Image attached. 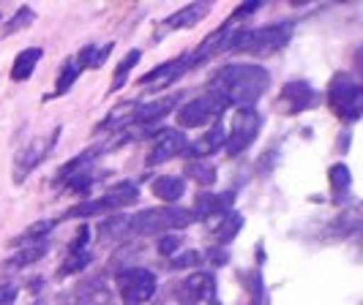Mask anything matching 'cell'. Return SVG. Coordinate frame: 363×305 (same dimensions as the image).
Wrapping results in <instances>:
<instances>
[{"label": "cell", "instance_id": "1", "mask_svg": "<svg viewBox=\"0 0 363 305\" xmlns=\"http://www.w3.org/2000/svg\"><path fill=\"white\" fill-rule=\"evenodd\" d=\"M271 85V74L259 66L249 63H233L224 66L208 85V98H213L218 107L255 109V104L265 96Z\"/></svg>", "mask_w": 363, "mask_h": 305}, {"label": "cell", "instance_id": "2", "mask_svg": "<svg viewBox=\"0 0 363 305\" xmlns=\"http://www.w3.org/2000/svg\"><path fill=\"white\" fill-rule=\"evenodd\" d=\"M292 38V22H279V25H265L255 30H233L227 52H243L255 57H268L284 50Z\"/></svg>", "mask_w": 363, "mask_h": 305}, {"label": "cell", "instance_id": "3", "mask_svg": "<svg viewBox=\"0 0 363 305\" xmlns=\"http://www.w3.org/2000/svg\"><path fill=\"white\" fill-rule=\"evenodd\" d=\"M189 224H194L191 210L178 207V205H164V207H147L134 218H128V229L131 234H143V237H153V234H169L172 229H186Z\"/></svg>", "mask_w": 363, "mask_h": 305}, {"label": "cell", "instance_id": "4", "mask_svg": "<svg viewBox=\"0 0 363 305\" xmlns=\"http://www.w3.org/2000/svg\"><path fill=\"white\" fill-rule=\"evenodd\" d=\"M140 199V188H137V183H118V185H112L109 191H104L99 199H88V202H79L77 207H72L66 218H91V216H99V213H109V210H121V207H128V205H134Z\"/></svg>", "mask_w": 363, "mask_h": 305}, {"label": "cell", "instance_id": "5", "mask_svg": "<svg viewBox=\"0 0 363 305\" xmlns=\"http://www.w3.org/2000/svg\"><path fill=\"white\" fill-rule=\"evenodd\" d=\"M328 104L330 109L342 117V120H358L363 112V90L361 85L347 76V74H339L333 76L330 88H328Z\"/></svg>", "mask_w": 363, "mask_h": 305}, {"label": "cell", "instance_id": "6", "mask_svg": "<svg viewBox=\"0 0 363 305\" xmlns=\"http://www.w3.org/2000/svg\"><path fill=\"white\" fill-rule=\"evenodd\" d=\"M115 284L128 305H143L156 294V275L145 267H123L115 275Z\"/></svg>", "mask_w": 363, "mask_h": 305}, {"label": "cell", "instance_id": "7", "mask_svg": "<svg viewBox=\"0 0 363 305\" xmlns=\"http://www.w3.org/2000/svg\"><path fill=\"white\" fill-rule=\"evenodd\" d=\"M57 137H60V128L50 131L47 137H36V139H30V142L19 150L17 156H14V180H17V183H22V180L36 169L38 163L50 156V150L55 147Z\"/></svg>", "mask_w": 363, "mask_h": 305}, {"label": "cell", "instance_id": "8", "mask_svg": "<svg viewBox=\"0 0 363 305\" xmlns=\"http://www.w3.org/2000/svg\"><path fill=\"white\" fill-rule=\"evenodd\" d=\"M257 131H259V115H257V109H238L235 115H233L230 134L224 139V150L230 156H240L257 139Z\"/></svg>", "mask_w": 363, "mask_h": 305}, {"label": "cell", "instance_id": "9", "mask_svg": "<svg viewBox=\"0 0 363 305\" xmlns=\"http://www.w3.org/2000/svg\"><path fill=\"white\" fill-rule=\"evenodd\" d=\"M221 112H224V109L218 107L213 98L202 96V98H194V101L183 104V107L175 112V117H178V126L181 128H202V126H208V123L221 120Z\"/></svg>", "mask_w": 363, "mask_h": 305}, {"label": "cell", "instance_id": "10", "mask_svg": "<svg viewBox=\"0 0 363 305\" xmlns=\"http://www.w3.org/2000/svg\"><path fill=\"white\" fill-rule=\"evenodd\" d=\"M216 294V281L211 272H194L175 284V300L181 305H200L208 303Z\"/></svg>", "mask_w": 363, "mask_h": 305}, {"label": "cell", "instance_id": "11", "mask_svg": "<svg viewBox=\"0 0 363 305\" xmlns=\"http://www.w3.org/2000/svg\"><path fill=\"white\" fill-rule=\"evenodd\" d=\"M186 147H189V139H186V134H181L178 128H159L153 134V147H150L147 163L156 166V163L169 161V159L186 153Z\"/></svg>", "mask_w": 363, "mask_h": 305}, {"label": "cell", "instance_id": "12", "mask_svg": "<svg viewBox=\"0 0 363 305\" xmlns=\"http://www.w3.org/2000/svg\"><path fill=\"white\" fill-rule=\"evenodd\" d=\"M211 14V3H205V0H200V3H189V6H183V8H178L172 17H167L159 25V30H156V41H162L167 33H175V30H183V28H194L200 19H205Z\"/></svg>", "mask_w": 363, "mask_h": 305}, {"label": "cell", "instance_id": "13", "mask_svg": "<svg viewBox=\"0 0 363 305\" xmlns=\"http://www.w3.org/2000/svg\"><path fill=\"white\" fill-rule=\"evenodd\" d=\"M186 71H191L189 60H186V57H178V60L162 63V66H156L153 71H147L145 76H140L137 85H140V88H150V90H164V88H169L175 79H181Z\"/></svg>", "mask_w": 363, "mask_h": 305}, {"label": "cell", "instance_id": "14", "mask_svg": "<svg viewBox=\"0 0 363 305\" xmlns=\"http://www.w3.org/2000/svg\"><path fill=\"white\" fill-rule=\"evenodd\" d=\"M317 98V93L311 90V85L306 82H287L281 88V96H279V104L284 109V115H295V112H303L309 109Z\"/></svg>", "mask_w": 363, "mask_h": 305}, {"label": "cell", "instance_id": "15", "mask_svg": "<svg viewBox=\"0 0 363 305\" xmlns=\"http://www.w3.org/2000/svg\"><path fill=\"white\" fill-rule=\"evenodd\" d=\"M235 205V194L227 191V194H200L197 202H194V210L191 216L202 218V221H211V218H218L224 213H230Z\"/></svg>", "mask_w": 363, "mask_h": 305}, {"label": "cell", "instance_id": "16", "mask_svg": "<svg viewBox=\"0 0 363 305\" xmlns=\"http://www.w3.org/2000/svg\"><path fill=\"white\" fill-rule=\"evenodd\" d=\"M224 139H227V131L221 126V120H216L205 137H200L197 142H191L186 147V153L191 156V161H202L205 156H213L218 147H224Z\"/></svg>", "mask_w": 363, "mask_h": 305}, {"label": "cell", "instance_id": "17", "mask_svg": "<svg viewBox=\"0 0 363 305\" xmlns=\"http://www.w3.org/2000/svg\"><path fill=\"white\" fill-rule=\"evenodd\" d=\"M208 224H211L213 240H216L218 246H227V243H233V237H238V232L243 229V216L235 213V210H230V213H224V216L211 218Z\"/></svg>", "mask_w": 363, "mask_h": 305}, {"label": "cell", "instance_id": "18", "mask_svg": "<svg viewBox=\"0 0 363 305\" xmlns=\"http://www.w3.org/2000/svg\"><path fill=\"white\" fill-rule=\"evenodd\" d=\"M175 107V98L172 96H167V98H156V101H147V104H137V112H134V117H131V123H137V126H153L156 120H162L167 117V112Z\"/></svg>", "mask_w": 363, "mask_h": 305}, {"label": "cell", "instance_id": "19", "mask_svg": "<svg viewBox=\"0 0 363 305\" xmlns=\"http://www.w3.org/2000/svg\"><path fill=\"white\" fill-rule=\"evenodd\" d=\"M150 191H153L156 199H162L167 205H175L183 197V191H186V183L181 178H172V175H162V178L153 180Z\"/></svg>", "mask_w": 363, "mask_h": 305}, {"label": "cell", "instance_id": "20", "mask_svg": "<svg viewBox=\"0 0 363 305\" xmlns=\"http://www.w3.org/2000/svg\"><path fill=\"white\" fill-rule=\"evenodd\" d=\"M96 153H101V147H91V150H85V153H79L77 159L72 161H66L60 169H57V175H55V185H66L72 178H77L79 172H85V166L96 159Z\"/></svg>", "mask_w": 363, "mask_h": 305}, {"label": "cell", "instance_id": "21", "mask_svg": "<svg viewBox=\"0 0 363 305\" xmlns=\"http://www.w3.org/2000/svg\"><path fill=\"white\" fill-rule=\"evenodd\" d=\"M328 180H330L333 202H347L350 188H352V178H350L347 163H333V166H330V172H328Z\"/></svg>", "mask_w": 363, "mask_h": 305}, {"label": "cell", "instance_id": "22", "mask_svg": "<svg viewBox=\"0 0 363 305\" xmlns=\"http://www.w3.org/2000/svg\"><path fill=\"white\" fill-rule=\"evenodd\" d=\"M41 50L38 47H30V50H25V52L17 54V60H14V66H11V79L14 82H25L30 74L36 71L38 60H41Z\"/></svg>", "mask_w": 363, "mask_h": 305}, {"label": "cell", "instance_id": "23", "mask_svg": "<svg viewBox=\"0 0 363 305\" xmlns=\"http://www.w3.org/2000/svg\"><path fill=\"white\" fill-rule=\"evenodd\" d=\"M50 251V246H47V240L44 243H33V246H22V251L14 253L11 259H6V267H28V265H36L41 262L44 256Z\"/></svg>", "mask_w": 363, "mask_h": 305}, {"label": "cell", "instance_id": "24", "mask_svg": "<svg viewBox=\"0 0 363 305\" xmlns=\"http://www.w3.org/2000/svg\"><path fill=\"white\" fill-rule=\"evenodd\" d=\"M55 229V221L52 218H44V221H36V224H30L25 232L19 234V237H14L11 240V246H17V248H22V246H33V243H44V237L52 232Z\"/></svg>", "mask_w": 363, "mask_h": 305}, {"label": "cell", "instance_id": "25", "mask_svg": "<svg viewBox=\"0 0 363 305\" xmlns=\"http://www.w3.org/2000/svg\"><path fill=\"white\" fill-rule=\"evenodd\" d=\"M112 47H115V44H104V47L91 44V47H85L82 52L77 54L74 60H77V66H79V69H101V66H104V60L109 57V52H112Z\"/></svg>", "mask_w": 363, "mask_h": 305}, {"label": "cell", "instance_id": "26", "mask_svg": "<svg viewBox=\"0 0 363 305\" xmlns=\"http://www.w3.org/2000/svg\"><path fill=\"white\" fill-rule=\"evenodd\" d=\"M140 63V50H131V52L118 63V69H115V74H112V82H109V93H115V90H121L123 85H126L128 74H131V69Z\"/></svg>", "mask_w": 363, "mask_h": 305}, {"label": "cell", "instance_id": "27", "mask_svg": "<svg viewBox=\"0 0 363 305\" xmlns=\"http://www.w3.org/2000/svg\"><path fill=\"white\" fill-rule=\"evenodd\" d=\"M131 232L128 229V218H109L99 226V237L107 243H123V237Z\"/></svg>", "mask_w": 363, "mask_h": 305}, {"label": "cell", "instance_id": "28", "mask_svg": "<svg viewBox=\"0 0 363 305\" xmlns=\"http://www.w3.org/2000/svg\"><path fill=\"white\" fill-rule=\"evenodd\" d=\"M79 74H82V69L77 66V60H74V57H69V60L63 63V69H60L57 82H55V96H66V93L72 90L74 82L79 79Z\"/></svg>", "mask_w": 363, "mask_h": 305}, {"label": "cell", "instance_id": "29", "mask_svg": "<svg viewBox=\"0 0 363 305\" xmlns=\"http://www.w3.org/2000/svg\"><path fill=\"white\" fill-rule=\"evenodd\" d=\"M186 178H191L200 185H213L216 180V166L211 161H189L186 163Z\"/></svg>", "mask_w": 363, "mask_h": 305}, {"label": "cell", "instance_id": "30", "mask_svg": "<svg viewBox=\"0 0 363 305\" xmlns=\"http://www.w3.org/2000/svg\"><path fill=\"white\" fill-rule=\"evenodd\" d=\"M88 262H91V251L69 253V256H66V262H63V267L57 270V275L63 278V275H72V272H79V270L85 267Z\"/></svg>", "mask_w": 363, "mask_h": 305}, {"label": "cell", "instance_id": "31", "mask_svg": "<svg viewBox=\"0 0 363 305\" xmlns=\"http://www.w3.org/2000/svg\"><path fill=\"white\" fill-rule=\"evenodd\" d=\"M33 17H36V14H33V11L28 8V6H22V8L17 11V17H11V22H9L6 28H3V36H11V33L22 30V28H25L28 22H33Z\"/></svg>", "mask_w": 363, "mask_h": 305}, {"label": "cell", "instance_id": "32", "mask_svg": "<svg viewBox=\"0 0 363 305\" xmlns=\"http://www.w3.org/2000/svg\"><path fill=\"white\" fill-rule=\"evenodd\" d=\"M175 251H181V237H175V234H162V237H159V253H162V256H172Z\"/></svg>", "mask_w": 363, "mask_h": 305}, {"label": "cell", "instance_id": "33", "mask_svg": "<svg viewBox=\"0 0 363 305\" xmlns=\"http://www.w3.org/2000/svg\"><path fill=\"white\" fill-rule=\"evenodd\" d=\"M257 8H259V0H249V3H243L240 8H235V11H233V17L227 19V25H235L238 19H243V17H249V14H255Z\"/></svg>", "mask_w": 363, "mask_h": 305}, {"label": "cell", "instance_id": "34", "mask_svg": "<svg viewBox=\"0 0 363 305\" xmlns=\"http://www.w3.org/2000/svg\"><path fill=\"white\" fill-rule=\"evenodd\" d=\"M197 262H200V253L189 251V253H181V256H175V259L169 262V267L181 270V267H189V265H197Z\"/></svg>", "mask_w": 363, "mask_h": 305}, {"label": "cell", "instance_id": "35", "mask_svg": "<svg viewBox=\"0 0 363 305\" xmlns=\"http://www.w3.org/2000/svg\"><path fill=\"white\" fill-rule=\"evenodd\" d=\"M19 289L14 284H0V305H14Z\"/></svg>", "mask_w": 363, "mask_h": 305}, {"label": "cell", "instance_id": "36", "mask_svg": "<svg viewBox=\"0 0 363 305\" xmlns=\"http://www.w3.org/2000/svg\"><path fill=\"white\" fill-rule=\"evenodd\" d=\"M208 259H211V262H218V265H224V262H227V253L213 248V251H208Z\"/></svg>", "mask_w": 363, "mask_h": 305}]
</instances>
